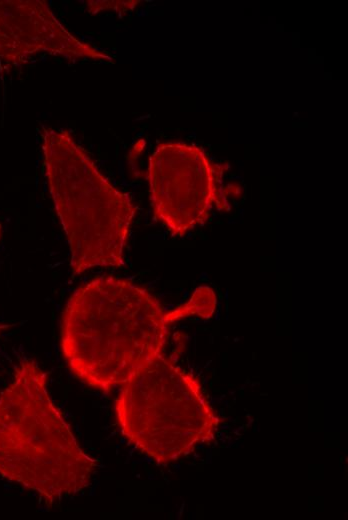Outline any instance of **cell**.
<instances>
[{"mask_svg":"<svg viewBox=\"0 0 348 520\" xmlns=\"http://www.w3.org/2000/svg\"><path fill=\"white\" fill-rule=\"evenodd\" d=\"M166 312L147 290L115 277L78 287L63 312L61 348L72 373L108 392L163 354Z\"/></svg>","mask_w":348,"mask_h":520,"instance_id":"1","label":"cell"},{"mask_svg":"<svg viewBox=\"0 0 348 520\" xmlns=\"http://www.w3.org/2000/svg\"><path fill=\"white\" fill-rule=\"evenodd\" d=\"M95 469L52 402L47 374L23 360L0 393V475L54 502L85 489Z\"/></svg>","mask_w":348,"mask_h":520,"instance_id":"2","label":"cell"},{"mask_svg":"<svg viewBox=\"0 0 348 520\" xmlns=\"http://www.w3.org/2000/svg\"><path fill=\"white\" fill-rule=\"evenodd\" d=\"M48 188L67 236L73 273L120 267L136 213L128 194L115 188L71 133L43 126Z\"/></svg>","mask_w":348,"mask_h":520,"instance_id":"3","label":"cell"},{"mask_svg":"<svg viewBox=\"0 0 348 520\" xmlns=\"http://www.w3.org/2000/svg\"><path fill=\"white\" fill-rule=\"evenodd\" d=\"M115 413L124 437L159 464L211 440L219 425L198 379L163 354L121 385Z\"/></svg>","mask_w":348,"mask_h":520,"instance_id":"4","label":"cell"},{"mask_svg":"<svg viewBox=\"0 0 348 520\" xmlns=\"http://www.w3.org/2000/svg\"><path fill=\"white\" fill-rule=\"evenodd\" d=\"M223 170L197 145H157L147 170L150 200L155 218L171 235H186L208 219L214 204L227 205L220 186Z\"/></svg>","mask_w":348,"mask_h":520,"instance_id":"5","label":"cell"},{"mask_svg":"<svg viewBox=\"0 0 348 520\" xmlns=\"http://www.w3.org/2000/svg\"><path fill=\"white\" fill-rule=\"evenodd\" d=\"M38 53L111 61L108 54L67 30L46 1L0 0V59L15 63Z\"/></svg>","mask_w":348,"mask_h":520,"instance_id":"6","label":"cell"},{"mask_svg":"<svg viewBox=\"0 0 348 520\" xmlns=\"http://www.w3.org/2000/svg\"><path fill=\"white\" fill-rule=\"evenodd\" d=\"M216 303V295L212 289L205 286L199 287L186 303L166 312V320L168 323H172L195 314L209 318L215 310Z\"/></svg>","mask_w":348,"mask_h":520,"instance_id":"7","label":"cell"},{"mask_svg":"<svg viewBox=\"0 0 348 520\" xmlns=\"http://www.w3.org/2000/svg\"><path fill=\"white\" fill-rule=\"evenodd\" d=\"M8 327H9V325H6V324H2V323H0V335H1V333L3 332V330H5V329L8 328Z\"/></svg>","mask_w":348,"mask_h":520,"instance_id":"8","label":"cell"}]
</instances>
